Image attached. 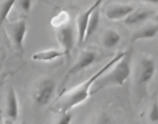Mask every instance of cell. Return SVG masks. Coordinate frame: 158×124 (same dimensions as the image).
<instances>
[{"instance_id": "obj_6", "label": "cell", "mask_w": 158, "mask_h": 124, "mask_svg": "<svg viewBox=\"0 0 158 124\" xmlns=\"http://www.w3.org/2000/svg\"><path fill=\"white\" fill-rule=\"evenodd\" d=\"M96 59H98V54L95 51H92V50L84 51L83 54L80 55L78 60L75 63V65H72L71 68L65 73V75H64L63 78V85L67 83V81L69 80L70 76L79 73V72H81V71L87 68V67H89L92 64H94L96 62Z\"/></svg>"}, {"instance_id": "obj_13", "label": "cell", "mask_w": 158, "mask_h": 124, "mask_svg": "<svg viewBox=\"0 0 158 124\" xmlns=\"http://www.w3.org/2000/svg\"><path fill=\"white\" fill-rule=\"evenodd\" d=\"M63 56H65L63 51L56 50V49H48V50L35 52L31 58L32 60H36V62H52V60L63 57Z\"/></svg>"}, {"instance_id": "obj_1", "label": "cell", "mask_w": 158, "mask_h": 124, "mask_svg": "<svg viewBox=\"0 0 158 124\" xmlns=\"http://www.w3.org/2000/svg\"><path fill=\"white\" fill-rule=\"evenodd\" d=\"M125 54H126V51H123L120 54H117L114 58L111 59L110 62L107 63L102 68H100L96 73L93 74L87 81L84 82L83 84L78 85L73 91H71L69 95H67V98L64 99L63 104H62V110L63 112H69L71 108L78 106L79 104H81V103H84V101L86 100L87 98L89 97L91 88L95 84V82L98 81L102 75H104V74L107 73L108 71L110 70L116 63H118L125 56Z\"/></svg>"}, {"instance_id": "obj_20", "label": "cell", "mask_w": 158, "mask_h": 124, "mask_svg": "<svg viewBox=\"0 0 158 124\" xmlns=\"http://www.w3.org/2000/svg\"><path fill=\"white\" fill-rule=\"evenodd\" d=\"M72 121V115L70 112H63L62 116L60 117V120L57 121L56 124H70Z\"/></svg>"}, {"instance_id": "obj_7", "label": "cell", "mask_w": 158, "mask_h": 124, "mask_svg": "<svg viewBox=\"0 0 158 124\" xmlns=\"http://www.w3.org/2000/svg\"><path fill=\"white\" fill-rule=\"evenodd\" d=\"M102 1L103 0H96L87 10H85L79 15L78 20H77V43H78V46L83 45V42L86 40V32L88 22H89V17H91L92 13L101 6Z\"/></svg>"}, {"instance_id": "obj_10", "label": "cell", "mask_w": 158, "mask_h": 124, "mask_svg": "<svg viewBox=\"0 0 158 124\" xmlns=\"http://www.w3.org/2000/svg\"><path fill=\"white\" fill-rule=\"evenodd\" d=\"M6 114L9 120L15 121L20 114V107H19V99L17 93L14 88H10L7 92L6 98Z\"/></svg>"}, {"instance_id": "obj_17", "label": "cell", "mask_w": 158, "mask_h": 124, "mask_svg": "<svg viewBox=\"0 0 158 124\" xmlns=\"http://www.w3.org/2000/svg\"><path fill=\"white\" fill-rule=\"evenodd\" d=\"M94 124H115L114 121L111 118L107 113H101L99 115V117L96 118V121L94 122Z\"/></svg>"}, {"instance_id": "obj_8", "label": "cell", "mask_w": 158, "mask_h": 124, "mask_svg": "<svg viewBox=\"0 0 158 124\" xmlns=\"http://www.w3.org/2000/svg\"><path fill=\"white\" fill-rule=\"evenodd\" d=\"M57 40L63 48V52L68 58L70 57V52L75 47V33L71 25H61L57 30Z\"/></svg>"}, {"instance_id": "obj_15", "label": "cell", "mask_w": 158, "mask_h": 124, "mask_svg": "<svg viewBox=\"0 0 158 124\" xmlns=\"http://www.w3.org/2000/svg\"><path fill=\"white\" fill-rule=\"evenodd\" d=\"M99 8H96L94 12L92 13L91 17H89V22H88V26H87V32H86V39H88V38L98 30V27H99V24H100Z\"/></svg>"}, {"instance_id": "obj_23", "label": "cell", "mask_w": 158, "mask_h": 124, "mask_svg": "<svg viewBox=\"0 0 158 124\" xmlns=\"http://www.w3.org/2000/svg\"><path fill=\"white\" fill-rule=\"evenodd\" d=\"M147 2H151V4H158V0H144Z\"/></svg>"}, {"instance_id": "obj_4", "label": "cell", "mask_w": 158, "mask_h": 124, "mask_svg": "<svg viewBox=\"0 0 158 124\" xmlns=\"http://www.w3.org/2000/svg\"><path fill=\"white\" fill-rule=\"evenodd\" d=\"M7 31L8 34L10 35V39H12L15 48L22 54L24 50V38H25L27 31H28L27 21L20 20L8 24Z\"/></svg>"}, {"instance_id": "obj_2", "label": "cell", "mask_w": 158, "mask_h": 124, "mask_svg": "<svg viewBox=\"0 0 158 124\" xmlns=\"http://www.w3.org/2000/svg\"><path fill=\"white\" fill-rule=\"evenodd\" d=\"M131 60H132V54L131 51H126L125 56L118 63H116L110 68V71H108L107 73L95 82V84L93 85V88L95 89L92 91V93L98 92L108 87H119L124 84L131 75Z\"/></svg>"}, {"instance_id": "obj_12", "label": "cell", "mask_w": 158, "mask_h": 124, "mask_svg": "<svg viewBox=\"0 0 158 124\" xmlns=\"http://www.w3.org/2000/svg\"><path fill=\"white\" fill-rule=\"evenodd\" d=\"M152 12L148 9H135L133 13H131L124 20L126 25H136V24L143 23L146 20H148L151 16Z\"/></svg>"}, {"instance_id": "obj_5", "label": "cell", "mask_w": 158, "mask_h": 124, "mask_svg": "<svg viewBox=\"0 0 158 124\" xmlns=\"http://www.w3.org/2000/svg\"><path fill=\"white\" fill-rule=\"evenodd\" d=\"M55 82L52 79H44L43 81H40L38 87L36 88L35 95H33L35 103L38 106L47 105L55 92Z\"/></svg>"}, {"instance_id": "obj_14", "label": "cell", "mask_w": 158, "mask_h": 124, "mask_svg": "<svg viewBox=\"0 0 158 124\" xmlns=\"http://www.w3.org/2000/svg\"><path fill=\"white\" fill-rule=\"evenodd\" d=\"M120 35L117 31L115 30H107L104 32L102 38V45L108 49H112L116 46H118V43L120 42Z\"/></svg>"}, {"instance_id": "obj_16", "label": "cell", "mask_w": 158, "mask_h": 124, "mask_svg": "<svg viewBox=\"0 0 158 124\" xmlns=\"http://www.w3.org/2000/svg\"><path fill=\"white\" fill-rule=\"evenodd\" d=\"M17 0H4L0 5V25L6 22L9 13L12 12L13 7L15 6Z\"/></svg>"}, {"instance_id": "obj_18", "label": "cell", "mask_w": 158, "mask_h": 124, "mask_svg": "<svg viewBox=\"0 0 158 124\" xmlns=\"http://www.w3.org/2000/svg\"><path fill=\"white\" fill-rule=\"evenodd\" d=\"M149 120L152 123H158V101H155L149 113Z\"/></svg>"}, {"instance_id": "obj_22", "label": "cell", "mask_w": 158, "mask_h": 124, "mask_svg": "<svg viewBox=\"0 0 158 124\" xmlns=\"http://www.w3.org/2000/svg\"><path fill=\"white\" fill-rule=\"evenodd\" d=\"M4 124H17V123H15L13 120H9V121H5Z\"/></svg>"}, {"instance_id": "obj_9", "label": "cell", "mask_w": 158, "mask_h": 124, "mask_svg": "<svg viewBox=\"0 0 158 124\" xmlns=\"http://www.w3.org/2000/svg\"><path fill=\"white\" fill-rule=\"evenodd\" d=\"M135 8L132 5L128 4H115L111 5L110 7L106 9V16L108 20L110 21H118L125 20L131 13H133Z\"/></svg>"}, {"instance_id": "obj_21", "label": "cell", "mask_w": 158, "mask_h": 124, "mask_svg": "<svg viewBox=\"0 0 158 124\" xmlns=\"http://www.w3.org/2000/svg\"><path fill=\"white\" fill-rule=\"evenodd\" d=\"M4 60H5V51L2 48H0V71H1V68H2Z\"/></svg>"}, {"instance_id": "obj_3", "label": "cell", "mask_w": 158, "mask_h": 124, "mask_svg": "<svg viewBox=\"0 0 158 124\" xmlns=\"http://www.w3.org/2000/svg\"><path fill=\"white\" fill-rule=\"evenodd\" d=\"M156 72V64L151 57H142L135 71V83L139 89H143L151 81Z\"/></svg>"}, {"instance_id": "obj_11", "label": "cell", "mask_w": 158, "mask_h": 124, "mask_svg": "<svg viewBox=\"0 0 158 124\" xmlns=\"http://www.w3.org/2000/svg\"><path fill=\"white\" fill-rule=\"evenodd\" d=\"M158 34V24L154 25H148L142 29L138 30L136 32L133 33L132 38H131V42L134 43L139 40H147V39H152Z\"/></svg>"}, {"instance_id": "obj_24", "label": "cell", "mask_w": 158, "mask_h": 124, "mask_svg": "<svg viewBox=\"0 0 158 124\" xmlns=\"http://www.w3.org/2000/svg\"><path fill=\"white\" fill-rule=\"evenodd\" d=\"M155 21H156V22H158V13H157V15L155 16Z\"/></svg>"}, {"instance_id": "obj_19", "label": "cell", "mask_w": 158, "mask_h": 124, "mask_svg": "<svg viewBox=\"0 0 158 124\" xmlns=\"http://www.w3.org/2000/svg\"><path fill=\"white\" fill-rule=\"evenodd\" d=\"M19 6L24 13H29L32 7V0H17Z\"/></svg>"}]
</instances>
